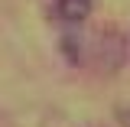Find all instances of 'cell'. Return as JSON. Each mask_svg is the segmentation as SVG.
Here are the masks:
<instances>
[{"mask_svg": "<svg viewBox=\"0 0 130 127\" xmlns=\"http://www.w3.org/2000/svg\"><path fill=\"white\" fill-rule=\"evenodd\" d=\"M91 7H94V0H55V16L65 23H81L91 13Z\"/></svg>", "mask_w": 130, "mask_h": 127, "instance_id": "6da1fadb", "label": "cell"}]
</instances>
